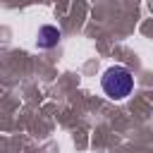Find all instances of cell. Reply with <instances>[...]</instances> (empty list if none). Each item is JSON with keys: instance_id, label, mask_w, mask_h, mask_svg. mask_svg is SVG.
<instances>
[{"instance_id": "obj_1", "label": "cell", "mask_w": 153, "mask_h": 153, "mask_svg": "<svg viewBox=\"0 0 153 153\" xmlns=\"http://www.w3.org/2000/svg\"><path fill=\"white\" fill-rule=\"evenodd\" d=\"M100 88L110 100H124L134 88V74L122 65L108 67L100 79Z\"/></svg>"}, {"instance_id": "obj_2", "label": "cell", "mask_w": 153, "mask_h": 153, "mask_svg": "<svg viewBox=\"0 0 153 153\" xmlns=\"http://www.w3.org/2000/svg\"><path fill=\"white\" fill-rule=\"evenodd\" d=\"M60 38H62V31H60L57 26H53V24H43V26L38 29L36 45H38L41 50H50V48H55V45L60 43Z\"/></svg>"}]
</instances>
